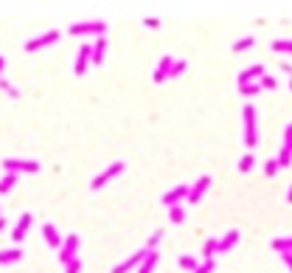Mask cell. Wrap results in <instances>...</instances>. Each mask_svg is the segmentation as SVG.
Listing matches in <instances>:
<instances>
[{"instance_id":"6da1fadb","label":"cell","mask_w":292,"mask_h":273,"mask_svg":"<svg viewBox=\"0 0 292 273\" xmlns=\"http://www.w3.org/2000/svg\"><path fill=\"white\" fill-rule=\"evenodd\" d=\"M242 118H244V147L253 152V147L259 144V130H256V110H253V104H244Z\"/></svg>"},{"instance_id":"7a4b0ae2","label":"cell","mask_w":292,"mask_h":273,"mask_svg":"<svg viewBox=\"0 0 292 273\" xmlns=\"http://www.w3.org/2000/svg\"><path fill=\"white\" fill-rule=\"evenodd\" d=\"M107 31V23L104 20H87V23H73V26L68 28L70 37H87V34H96V37H104Z\"/></svg>"},{"instance_id":"3957f363","label":"cell","mask_w":292,"mask_h":273,"mask_svg":"<svg viewBox=\"0 0 292 273\" xmlns=\"http://www.w3.org/2000/svg\"><path fill=\"white\" fill-rule=\"evenodd\" d=\"M124 169H127V163H124V161H115V163H110V166H107L104 172H101V175H96V177H93V180H90V192H99V189H104L107 183H110L112 177H118V175H121Z\"/></svg>"},{"instance_id":"277c9868","label":"cell","mask_w":292,"mask_h":273,"mask_svg":"<svg viewBox=\"0 0 292 273\" xmlns=\"http://www.w3.org/2000/svg\"><path fill=\"white\" fill-rule=\"evenodd\" d=\"M6 175H23V172H40V161H23V158H6L3 161Z\"/></svg>"},{"instance_id":"5b68a950","label":"cell","mask_w":292,"mask_h":273,"mask_svg":"<svg viewBox=\"0 0 292 273\" xmlns=\"http://www.w3.org/2000/svg\"><path fill=\"white\" fill-rule=\"evenodd\" d=\"M76 251H79V234H68L62 240V248H59V262L70 265L76 259Z\"/></svg>"},{"instance_id":"8992f818","label":"cell","mask_w":292,"mask_h":273,"mask_svg":"<svg viewBox=\"0 0 292 273\" xmlns=\"http://www.w3.org/2000/svg\"><path fill=\"white\" fill-rule=\"evenodd\" d=\"M59 37H62V34H59L56 28H51V31L40 34V37H34V40H28V43H26V51H28V54H34V51H40V48H48V45H53Z\"/></svg>"},{"instance_id":"52a82bcc","label":"cell","mask_w":292,"mask_h":273,"mask_svg":"<svg viewBox=\"0 0 292 273\" xmlns=\"http://www.w3.org/2000/svg\"><path fill=\"white\" fill-rule=\"evenodd\" d=\"M188 192H191V186H188V183H180V186H174L171 189V192H166L163 194V206H180L183 200H188Z\"/></svg>"},{"instance_id":"ba28073f","label":"cell","mask_w":292,"mask_h":273,"mask_svg":"<svg viewBox=\"0 0 292 273\" xmlns=\"http://www.w3.org/2000/svg\"><path fill=\"white\" fill-rule=\"evenodd\" d=\"M90 59H93V43H85V45L79 48V54H76L73 74H76V76H85V70H87V65H90Z\"/></svg>"},{"instance_id":"9c48e42d","label":"cell","mask_w":292,"mask_h":273,"mask_svg":"<svg viewBox=\"0 0 292 273\" xmlns=\"http://www.w3.org/2000/svg\"><path fill=\"white\" fill-rule=\"evenodd\" d=\"M171 65H174V59H171V57H163L158 65H154L152 79L158 82V85H160V82H166V79H171Z\"/></svg>"},{"instance_id":"30bf717a","label":"cell","mask_w":292,"mask_h":273,"mask_svg":"<svg viewBox=\"0 0 292 273\" xmlns=\"http://www.w3.org/2000/svg\"><path fill=\"white\" fill-rule=\"evenodd\" d=\"M261 76H264V65H250V68H244L239 74V87L242 85H250V82H261Z\"/></svg>"},{"instance_id":"8fae6325","label":"cell","mask_w":292,"mask_h":273,"mask_svg":"<svg viewBox=\"0 0 292 273\" xmlns=\"http://www.w3.org/2000/svg\"><path fill=\"white\" fill-rule=\"evenodd\" d=\"M146 253H149V251H138V253H132V257L124 259L121 265H115V268H112V273H129L132 268H141V262L146 259Z\"/></svg>"},{"instance_id":"7c38bea8","label":"cell","mask_w":292,"mask_h":273,"mask_svg":"<svg viewBox=\"0 0 292 273\" xmlns=\"http://www.w3.org/2000/svg\"><path fill=\"white\" fill-rule=\"evenodd\" d=\"M28 228H31V214H20V220H17V225H14V231H11V240L14 242H23L26 240V234H28Z\"/></svg>"},{"instance_id":"4fadbf2b","label":"cell","mask_w":292,"mask_h":273,"mask_svg":"<svg viewBox=\"0 0 292 273\" xmlns=\"http://www.w3.org/2000/svg\"><path fill=\"white\" fill-rule=\"evenodd\" d=\"M211 186V177L208 175H202V177H197V183L191 186V192H188V203H200V197L205 194V189Z\"/></svg>"},{"instance_id":"5bb4252c","label":"cell","mask_w":292,"mask_h":273,"mask_svg":"<svg viewBox=\"0 0 292 273\" xmlns=\"http://www.w3.org/2000/svg\"><path fill=\"white\" fill-rule=\"evenodd\" d=\"M239 231H236V228H230L228 231V234H225L222 236V240H219V253H228V251H233V248H236V242H239Z\"/></svg>"},{"instance_id":"9a60e30c","label":"cell","mask_w":292,"mask_h":273,"mask_svg":"<svg viewBox=\"0 0 292 273\" xmlns=\"http://www.w3.org/2000/svg\"><path fill=\"white\" fill-rule=\"evenodd\" d=\"M43 236H45V242H48L51 248H62V236H59V231L53 228L51 223L43 225Z\"/></svg>"},{"instance_id":"2e32d148","label":"cell","mask_w":292,"mask_h":273,"mask_svg":"<svg viewBox=\"0 0 292 273\" xmlns=\"http://www.w3.org/2000/svg\"><path fill=\"white\" fill-rule=\"evenodd\" d=\"M104 54H107V40L104 37H96V43H93V65L104 62Z\"/></svg>"},{"instance_id":"e0dca14e","label":"cell","mask_w":292,"mask_h":273,"mask_svg":"<svg viewBox=\"0 0 292 273\" xmlns=\"http://www.w3.org/2000/svg\"><path fill=\"white\" fill-rule=\"evenodd\" d=\"M23 259V251L20 248H9V251H0V265H14Z\"/></svg>"},{"instance_id":"ac0fdd59","label":"cell","mask_w":292,"mask_h":273,"mask_svg":"<svg viewBox=\"0 0 292 273\" xmlns=\"http://www.w3.org/2000/svg\"><path fill=\"white\" fill-rule=\"evenodd\" d=\"M270 248H272L276 253H281V257H284V253H292V236H281V240H272V242H270Z\"/></svg>"},{"instance_id":"d6986e66","label":"cell","mask_w":292,"mask_h":273,"mask_svg":"<svg viewBox=\"0 0 292 273\" xmlns=\"http://www.w3.org/2000/svg\"><path fill=\"white\" fill-rule=\"evenodd\" d=\"M158 259H160V253H158V251H149V253H146V259L141 262L138 273H152V270H154V265H158Z\"/></svg>"},{"instance_id":"ffe728a7","label":"cell","mask_w":292,"mask_h":273,"mask_svg":"<svg viewBox=\"0 0 292 273\" xmlns=\"http://www.w3.org/2000/svg\"><path fill=\"white\" fill-rule=\"evenodd\" d=\"M253 45H256V37H253V34H250V37H242V40H236V43H233V48H230V51H233V54H242V51L253 48Z\"/></svg>"},{"instance_id":"44dd1931","label":"cell","mask_w":292,"mask_h":273,"mask_svg":"<svg viewBox=\"0 0 292 273\" xmlns=\"http://www.w3.org/2000/svg\"><path fill=\"white\" fill-rule=\"evenodd\" d=\"M213 253H219V240H205V245H202V259H213Z\"/></svg>"},{"instance_id":"7402d4cb","label":"cell","mask_w":292,"mask_h":273,"mask_svg":"<svg viewBox=\"0 0 292 273\" xmlns=\"http://www.w3.org/2000/svg\"><path fill=\"white\" fill-rule=\"evenodd\" d=\"M276 54H292V40H272V45H270Z\"/></svg>"},{"instance_id":"603a6c76","label":"cell","mask_w":292,"mask_h":273,"mask_svg":"<svg viewBox=\"0 0 292 273\" xmlns=\"http://www.w3.org/2000/svg\"><path fill=\"white\" fill-rule=\"evenodd\" d=\"M17 186V175H3L0 177V194H9Z\"/></svg>"},{"instance_id":"cb8c5ba5","label":"cell","mask_w":292,"mask_h":273,"mask_svg":"<svg viewBox=\"0 0 292 273\" xmlns=\"http://www.w3.org/2000/svg\"><path fill=\"white\" fill-rule=\"evenodd\" d=\"M169 220H171L174 225H180L183 220H186V209H183V203H180V206H171V209H169Z\"/></svg>"},{"instance_id":"d4e9b609","label":"cell","mask_w":292,"mask_h":273,"mask_svg":"<svg viewBox=\"0 0 292 273\" xmlns=\"http://www.w3.org/2000/svg\"><path fill=\"white\" fill-rule=\"evenodd\" d=\"M259 90H261V82H250V85H242V87H239V93H242V96H247V99L256 96Z\"/></svg>"},{"instance_id":"484cf974","label":"cell","mask_w":292,"mask_h":273,"mask_svg":"<svg viewBox=\"0 0 292 273\" xmlns=\"http://www.w3.org/2000/svg\"><path fill=\"white\" fill-rule=\"evenodd\" d=\"M253 163H256L253 152H247V155H242V158H239V172H250V169H253Z\"/></svg>"},{"instance_id":"4316f807","label":"cell","mask_w":292,"mask_h":273,"mask_svg":"<svg viewBox=\"0 0 292 273\" xmlns=\"http://www.w3.org/2000/svg\"><path fill=\"white\" fill-rule=\"evenodd\" d=\"M276 161H278V169H281V166H289L292 163V152L287 150V147H281V152H278Z\"/></svg>"},{"instance_id":"83f0119b","label":"cell","mask_w":292,"mask_h":273,"mask_svg":"<svg viewBox=\"0 0 292 273\" xmlns=\"http://www.w3.org/2000/svg\"><path fill=\"white\" fill-rule=\"evenodd\" d=\"M177 262H180V268H186V270H191V273H194L197 268H200V262H197L194 257H180Z\"/></svg>"},{"instance_id":"f1b7e54d","label":"cell","mask_w":292,"mask_h":273,"mask_svg":"<svg viewBox=\"0 0 292 273\" xmlns=\"http://www.w3.org/2000/svg\"><path fill=\"white\" fill-rule=\"evenodd\" d=\"M188 70V62L186 59H174V65H171V76H183Z\"/></svg>"},{"instance_id":"f546056e","label":"cell","mask_w":292,"mask_h":273,"mask_svg":"<svg viewBox=\"0 0 292 273\" xmlns=\"http://www.w3.org/2000/svg\"><path fill=\"white\" fill-rule=\"evenodd\" d=\"M0 90H6V93H9L11 99H17V96H20V90H17V87L11 85L9 79H0Z\"/></svg>"},{"instance_id":"4dcf8cb0","label":"cell","mask_w":292,"mask_h":273,"mask_svg":"<svg viewBox=\"0 0 292 273\" xmlns=\"http://www.w3.org/2000/svg\"><path fill=\"white\" fill-rule=\"evenodd\" d=\"M261 87H267V90H276V87H278V79H276V76H270V74H264V76H261Z\"/></svg>"},{"instance_id":"1f68e13d","label":"cell","mask_w":292,"mask_h":273,"mask_svg":"<svg viewBox=\"0 0 292 273\" xmlns=\"http://www.w3.org/2000/svg\"><path fill=\"white\" fill-rule=\"evenodd\" d=\"M160 240H163V231H160V228H158V231H154V234H152V236H149V242H146V251H154V245H158V242H160Z\"/></svg>"},{"instance_id":"d6a6232c","label":"cell","mask_w":292,"mask_h":273,"mask_svg":"<svg viewBox=\"0 0 292 273\" xmlns=\"http://www.w3.org/2000/svg\"><path fill=\"white\" fill-rule=\"evenodd\" d=\"M194 273H213V259H202L200 268H197Z\"/></svg>"},{"instance_id":"836d02e7","label":"cell","mask_w":292,"mask_h":273,"mask_svg":"<svg viewBox=\"0 0 292 273\" xmlns=\"http://www.w3.org/2000/svg\"><path fill=\"white\" fill-rule=\"evenodd\" d=\"M276 172H278V161H276V158H270V161L264 163V175H270V177H272Z\"/></svg>"},{"instance_id":"e575fe53","label":"cell","mask_w":292,"mask_h":273,"mask_svg":"<svg viewBox=\"0 0 292 273\" xmlns=\"http://www.w3.org/2000/svg\"><path fill=\"white\" fill-rule=\"evenodd\" d=\"M82 270V262H79V257H76L73 259V262H70V265H65V273H79Z\"/></svg>"},{"instance_id":"d590c367","label":"cell","mask_w":292,"mask_h":273,"mask_svg":"<svg viewBox=\"0 0 292 273\" xmlns=\"http://www.w3.org/2000/svg\"><path fill=\"white\" fill-rule=\"evenodd\" d=\"M3 70H6V57L0 54V79H3Z\"/></svg>"},{"instance_id":"8d00e7d4","label":"cell","mask_w":292,"mask_h":273,"mask_svg":"<svg viewBox=\"0 0 292 273\" xmlns=\"http://www.w3.org/2000/svg\"><path fill=\"white\" fill-rule=\"evenodd\" d=\"M287 203H292V186H289V192H287Z\"/></svg>"},{"instance_id":"74e56055","label":"cell","mask_w":292,"mask_h":273,"mask_svg":"<svg viewBox=\"0 0 292 273\" xmlns=\"http://www.w3.org/2000/svg\"><path fill=\"white\" fill-rule=\"evenodd\" d=\"M6 228V217H0V231H3Z\"/></svg>"},{"instance_id":"f35d334b","label":"cell","mask_w":292,"mask_h":273,"mask_svg":"<svg viewBox=\"0 0 292 273\" xmlns=\"http://www.w3.org/2000/svg\"><path fill=\"white\" fill-rule=\"evenodd\" d=\"M289 90H292V76H289Z\"/></svg>"}]
</instances>
